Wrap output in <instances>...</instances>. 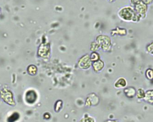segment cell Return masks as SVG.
Returning a JSON list of instances; mask_svg holds the SVG:
<instances>
[{
	"label": "cell",
	"instance_id": "cell-2",
	"mask_svg": "<svg viewBox=\"0 0 153 122\" xmlns=\"http://www.w3.org/2000/svg\"><path fill=\"white\" fill-rule=\"evenodd\" d=\"M134 10L140 19L144 18L147 12V5L141 1L135 5Z\"/></svg>",
	"mask_w": 153,
	"mask_h": 122
},
{
	"label": "cell",
	"instance_id": "cell-3",
	"mask_svg": "<svg viewBox=\"0 0 153 122\" xmlns=\"http://www.w3.org/2000/svg\"><path fill=\"white\" fill-rule=\"evenodd\" d=\"M80 68L83 69H86L88 68L91 65L90 59L87 57H83L79 62Z\"/></svg>",
	"mask_w": 153,
	"mask_h": 122
},
{
	"label": "cell",
	"instance_id": "cell-12",
	"mask_svg": "<svg viewBox=\"0 0 153 122\" xmlns=\"http://www.w3.org/2000/svg\"><path fill=\"white\" fill-rule=\"evenodd\" d=\"M110 122H116V121H110Z\"/></svg>",
	"mask_w": 153,
	"mask_h": 122
},
{
	"label": "cell",
	"instance_id": "cell-6",
	"mask_svg": "<svg viewBox=\"0 0 153 122\" xmlns=\"http://www.w3.org/2000/svg\"><path fill=\"white\" fill-rule=\"evenodd\" d=\"M126 85V81L124 79L122 78L117 81V82L115 84V86L117 88H122L125 86Z\"/></svg>",
	"mask_w": 153,
	"mask_h": 122
},
{
	"label": "cell",
	"instance_id": "cell-1",
	"mask_svg": "<svg viewBox=\"0 0 153 122\" xmlns=\"http://www.w3.org/2000/svg\"><path fill=\"white\" fill-rule=\"evenodd\" d=\"M120 15L124 19L130 21H138L140 20L134 10L130 7H125L120 12Z\"/></svg>",
	"mask_w": 153,
	"mask_h": 122
},
{
	"label": "cell",
	"instance_id": "cell-8",
	"mask_svg": "<svg viewBox=\"0 0 153 122\" xmlns=\"http://www.w3.org/2000/svg\"><path fill=\"white\" fill-rule=\"evenodd\" d=\"M79 122H94V120L92 118L86 117L81 119Z\"/></svg>",
	"mask_w": 153,
	"mask_h": 122
},
{
	"label": "cell",
	"instance_id": "cell-10",
	"mask_svg": "<svg viewBox=\"0 0 153 122\" xmlns=\"http://www.w3.org/2000/svg\"><path fill=\"white\" fill-rule=\"evenodd\" d=\"M142 1L144 4L148 5V4H151L153 1V0H142Z\"/></svg>",
	"mask_w": 153,
	"mask_h": 122
},
{
	"label": "cell",
	"instance_id": "cell-5",
	"mask_svg": "<svg viewBox=\"0 0 153 122\" xmlns=\"http://www.w3.org/2000/svg\"><path fill=\"white\" fill-rule=\"evenodd\" d=\"M103 67H104L103 62L100 61L95 62L94 64V70L96 71H100L103 68Z\"/></svg>",
	"mask_w": 153,
	"mask_h": 122
},
{
	"label": "cell",
	"instance_id": "cell-7",
	"mask_svg": "<svg viewBox=\"0 0 153 122\" xmlns=\"http://www.w3.org/2000/svg\"><path fill=\"white\" fill-rule=\"evenodd\" d=\"M29 73L31 75H34L36 73L37 68L34 66H31L29 68Z\"/></svg>",
	"mask_w": 153,
	"mask_h": 122
},
{
	"label": "cell",
	"instance_id": "cell-4",
	"mask_svg": "<svg viewBox=\"0 0 153 122\" xmlns=\"http://www.w3.org/2000/svg\"><path fill=\"white\" fill-rule=\"evenodd\" d=\"M26 97L27 101H28V103H32L36 100V94L33 91H30L27 94Z\"/></svg>",
	"mask_w": 153,
	"mask_h": 122
},
{
	"label": "cell",
	"instance_id": "cell-9",
	"mask_svg": "<svg viewBox=\"0 0 153 122\" xmlns=\"http://www.w3.org/2000/svg\"><path fill=\"white\" fill-rule=\"evenodd\" d=\"M147 50L149 53L153 55V42L147 45Z\"/></svg>",
	"mask_w": 153,
	"mask_h": 122
},
{
	"label": "cell",
	"instance_id": "cell-11",
	"mask_svg": "<svg viewBox=\"0 0 153 122\" xmlns=\"http://www.w3.org/2000/svg\"><path fill=\"white\" fill-rule=\"evenodd\" d=\"M131 3L134 4L135 5L142 1V0H131Z\"/></svg>",
	"mask_w": 153,
	"mask_h": 122
}]
</instances>
